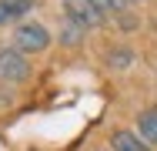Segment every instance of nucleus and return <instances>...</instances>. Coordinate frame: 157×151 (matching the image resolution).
Segmentation results:
<instances>
[{"label":"nucleus","mask_w":157,"mask_h":151,"mask_svg":"<svg viewBox=\"0 0 157 151\" xmlns=\"http://www.w3.org/2000/svg\"><path fill=\"white\" fill-rule=\"evenodd\" d=\"M80 24H74V20H67V24H63V30H60V44H70V47H74V44H80Z\"/></svg>","instance_id":"obj_8"},{"label":"nucleus","mask_w":157,"mask_h":151,"mask_svg":"<svg viewBox=\"0 0 157 151\" xmlns=\"http://www.w3.org/2000/svg\"><path fill=\"white\" fill-rule=\"evenodd\" d=\"M130 64V51H114L110 54V67H127Z\"/></svg>","instance_id":"obj_9"},{"label":"nucleus","mask_w":157,"mask_h":151,"mask_svg":"<svg viewBox=\"0 0 157 151\" xmlns=\"http://www.w3.org/2000/svg\"><path fill=\"white\" fill-rule=\"evenodd\" d=\"M37 0H0V10H3V17L7 20H17V17H24L27 10H30Z\"/></svg>","instance_id":"obj_6"},{"label":"nucleus","mask_w":157,"mask_h":151,"mask_svg":"<svg viewBox=\"0 0 157 151\" xmlns=\"http://www.w3.org/2000/svg\"><path fill=\"white\" fill-rule=\"evenodd\" d=\"M63 10H67V20H74L80 27H97L104 20V14L94 7V0H63Z\"/></svg>","instance_id":"obj_3"},{"label":"nucleus","mask_w":157,"mask_h":151,"mask_svg":"<svg viewBox=\"0 0 157 151\" xmlns=\"http://www.w3.org/2000/svg\"><path fill=\"white\" fill-rule=\"evenodd\" d=\"M110 145H114V151H147V141H140L134 131H114Z\"/></svg>","instance_id":"obj_4"},{"label":"nucleus","mask_w":157,"mask_h":151,"mask_svg":"<svg viewBox=\"0 0 157 151\" xmlns=\"http://www.w3.org/2000/svg\"><path fill=\"white\" fill-rule=\"evenodd\" d=\"M94 7L100 14H121L127 7H134V0H94Z\"/></svg>","instance_id":"obj_7"},{"label":"nucleus","mask_w":157,"mask_h":151,"mask_svg":"<svg viewBox=\"0 0 157 151\" xmlns=\"http://www.w3.org/2000/svg\"><path fill=\"white\" fill-rule=\"evenodd\" d=\"M30 77V60L24 57L17 47H0V81L20 84Z\"/></svg>","instance_id":"obj_1"},{"label":"nucleus","mask_w":157,"mask_h":151,"mask_svg":"<svg viewBox=\"0 0 157 151\" xmlns=\"http://www.w3.org/2000/svg\"><path fill=\"white\" fill-rule=\"evenodd\" d=\"M47 44H50V34L44 24H20L13 30V47L20 54H40Z\"/></svg>","instance_id":"obj_2"},{"label":"nucleus","mask_w":157,"mask_h":151,"mask_svg":"<svg viewBox=\"0 0 157 151\" xmlns=\"http://www.w3.org/2000/svg\"><path fill=\"white\" fill-rule=\"evenodd\" d=\"M137 131H140V138H144L147 145H157V108L137 114Z\"/></svg>","instance_id":"obj_5"}]
</instances>
